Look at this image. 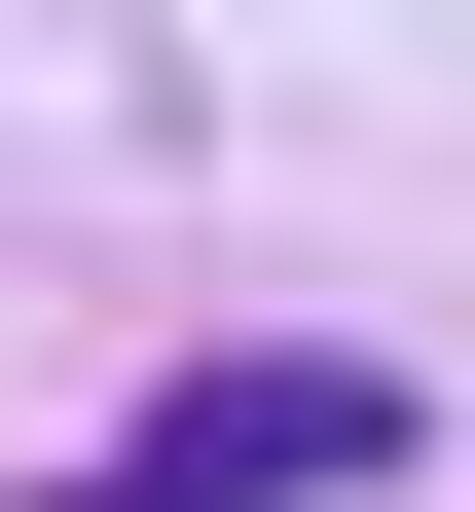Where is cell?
I'll use <instances>...</instances> for the list:
<instances>
[{
  "label": "cell",
  "mask_w": 475,
  "mask_h": 512,
  "mask_svg": "<svg viewBox=\"0 0 475 512\" xmlns=\"http://www.w3.org/2000/svg\"><path fill=\"white\" fill-rule=\"evenodd\" d=\"M402 439H439V403H402L366 330H256V366H183V403L110 439V476H37V512H366Z\"/></svg>",
  "instance_id": "6da1fadb"
}]
</instances>
